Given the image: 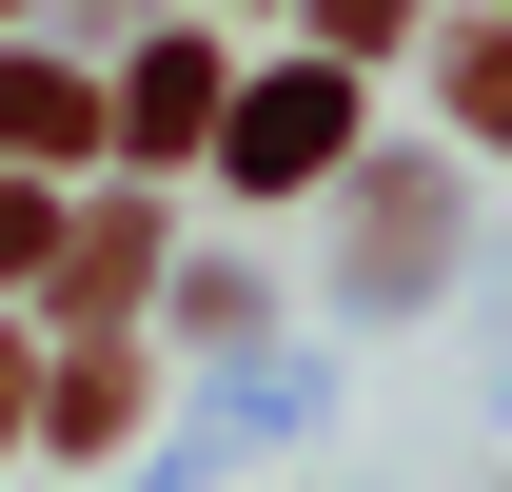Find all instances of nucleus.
<instances>
[{"mask_svg":"<svg viewBox=\"0 0 512 492\" xmlns=\"http://www.w3.org/2000/svg\"><path fill=\"white\" fill-rule=\"evenodd\" d=\"M335 138H355V79H256V99H237V138H217V158H237V178L256 197H296V178H335Z\"/></svg>","mask_w":512,"mask_h":492,"instance_id":"1","label":"nucleus"},{"mask_svg":"<svg viewBox=\"0 0 512 492\" xmlns=\"http://www.w3.org/2000/svg\"><path fill=\"white\" fill-rule=\"evenodd\" d=\"M197 119H217V60H197V40H158V60L119 79V138H138V158H178Z\"/></svg>","mask_w":512,"mask_h":492,"instance_id":"2","label":"nucleus"},{"mask_svg":"<svg viewBox=\"0 0 512 492\" xmlns=\"http://www.w3.org/2000/svg\"><path fill=\"white\" fill-rule=\"evenodd\" d=\"M79 138H99V99H79V79L0 60V158H79Z\"/></svg>","mask_w":512,"mask_h":492,"instance_id":"3","label":"nucleus"},{"mask_svg":"<svg viewBox=\"0 0 512 492\" xmlns=\"http://www.w3.org/2000/svg\"><path fill=\"white\" fill-rule=\"evenodd\" d=\"M40 414H60V433H79V453H99V433H119V414H138V374H119V355H79V374H60V394H40Z\"/></svg>","mask_w":512,"mask_h":492,"instance_id":"4","label":"nucleus"},{"mask_svg":"<svg viewBox=\"0 0 512 492\" xmlns=\"http://www.w3.org/2000/svg\"><path fill=\"white\" fill-rule=\"evenodd\" d=\"M453 119H473V138H512V40H453Z\"/></svg>","mask_w":512,"mask_h":492,"instance_id":"5","label":"nucleus"},{"mask_svg":"<svg viewBox=\"0 0 512 492\" xmlns=\"http://www.w3.org/2000/svg\"><path fill=\"white\" fill-rule=\"evenodd\" d=\"M40 237H60V217H40V178H20V158H0V276H20Z\"/></svg>","mask_w":512,"mask_h":492,"instance_id":"6","label":"nucleus"},{"mask_svg":"<svg viewBox=\"0 0 512 492\" xmlns=\"http://www.w3.org/2000/svg\"><path fill=\"white\" fill-rule=\"evenodd\" d=\"M20 433H40V374H20V335H0V453H20Z\"/></svg>","mask_w":512,"mask_h":492,"instance_id":"7","label":"nucleus"},{"mask_svg":"<svg viewBox=\"0 0 512 492\" xmlns=\"http://www.w3.org/2000/svg\"><path fill=\"white\" fill-rule=\"evenodd\" d=\"M394 20H414V0H335V40H394Z\"/></svg>","mask_w":512,"mask_h":492,"instance_id":"8","label":"nucleus"}]
</instances>
